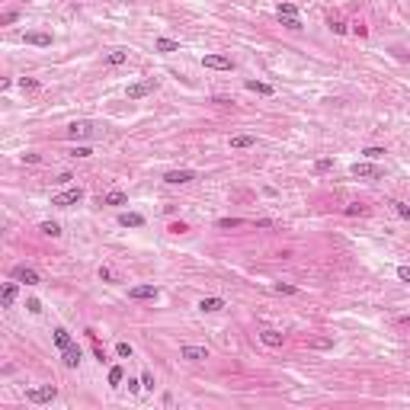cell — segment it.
<instances>
[{"label": "cell", "instance_id": "18", "mask_svg": "<svg viewBox=\"0 0 410 410\" xmlns=\"http://www.w3.org/2000/svg\"><path fill=\"white\" fill-rule=\"evenodd\" d=\"M125 61H128V51H125V49H112V51L106 54V64H112V67L125 64Z\"/></svg>", "mask_w": 410, "mask_h": 410}, {"label": "cell", "instance_id": "36", "mask_svg": "<svg viewBox=\"0 0 410 410\" xmlns=\"http://www.w3.org/2000/svg\"><path fill=\"white\" fill-rule=\"evenodd\" d=\"M141 385H145L148 391H154V375H151V372H145V375H141Z\"/></svg>", "mask_w": 410, "mask_h": 410}, {"label": "cell", "instance_id": "23", "mask_svg": "<svg viewBox=\"0 0 410 410\" xmlns=\"http://www.w3.org/2000/svg\"><path fill=\"white\" fill-rule=\"evenodd\" d=\"M154 49H157V51H167V54H170V51H180V42H173V39H163V36H160V39L154 42Z\"/></svg>", "mask_w": 410, "mask_h": 410}, {"label": "cell", "instance_id": "21", "mask_svg": "<svg viewBox=\"0 0 410 410\" xmlns=\"http://www.w3.org/2000/svg\"><path fill=\"white\" fill-rule=\"evenodd\" d=\"M125 202H128V196L119 193V189H112V193L102 196V205H125Z\"/></svg>", "mask_w": 410, "mask_h": 410}, {"label": "cell", "instance_id": "40", "mask_svg": "<svg viewBox=\"0 0 410 410\" xmlns=\"http://www.w3.org/2000/svg\"><path fill=\"white\" fill-rule=\"evenodd\" d=\"M71 180H74L71 173H61V176H58V180H54V183H58V186H67V183H71Z\"/></svg>", "mask_w": 410, "mask_h": 410}, {"label": "cell", "instance_id": "39", "mask_svg": "<svg viewBox=\"0 0 410 410\" xmlns=\"http://www.w3.org/2000/svg\"><path fill=\"white\" fill-rule=\"evenodd\" d=\"M141 388H145V385H141V381H138V378H128V391H132V394H138V391H141Z\"/></svg>", "mask_w": 410, "mask_h": 410}, {"label": "cell", "instance_id": "22", "mask_svg": "<svg viewBox=\"0 0 410 410\" xmlns=\"http://www.w3.org/2000/svg\"><path fill=\"white\" fill-rule=\"evenodd\" d=\"M0 302H3V308H10L13 302H16V282H6V285H3V295H0Z\"/></svg>", "mask_w": 410, "mask_h": 410}, {"label": "cell", "instance_id": "1", "mask_svg": "<svg viewBox=\"0 0 410 410\" xmlns=\"http://www.w3.org/2000/svg\"><path fill=\"white\" fill-rule=\"evenodd\" d=\"M64 135L71 141H87V138H100V125L97 122H71L64 128Z\"/></svg>", "mask_w": 410, "mask_h": 410}, {"label": "cell", "instance_id": "28", "mask_svg": "<svg viewBox=\"0 0 410 410\" xmlns=\"http://www.w3.org/2000/svg\"><path fill=\"white\" fill-rule=\"evenodd\" d=\"M241 218H218V228H241Z\"/></svg>", "mask_w": 410, "mask_h": 410}, {"label": "cell", "instance_id": "27", "mask_svg": "<svg viewBox=\"0 0 410 410\" xmlns=\"http://www.w3.org/2000/svg\"><path fill=\"white\" fill-rule=\"evenodd\" d=\"M272 289H276L279 295H295V292H298L295 285H289V282H276V285H272Z\"/></svg>", "mask_w": 410, "mask_h": 410}, {"label": "cell", "instance_id": "5", "mask_svg": "<svg viewBox=\"0 0 410 410\" xmlns=\"http://www.w3.org/2000/svg\"><path fill=\"white\" fill-rule=\"evenodd\" d=\"M202 67H211V71H234V61L228 54H205Z\"/></svg>", "mask_w": 410, "mask_h": 410}, {"label": "cell", "instance_id": "6", "mask_svg": "<svg viewBox=\"0 0 410 410\" xmlns=\"http://www.w3.org/2000/svg\"><path fill=\"white\" fill-rule=\"evenodd\" d=\"M154 90H157V80L151 77V80H141V84H132L125 90V97L128 100H141V97H148V93H154Z\"/></svg>", "mask_w": 410, "mask_h": 410}, {"label": "cell", "instance_id": "43", "mask_svg": "<svg viewBox=\"0 0 410 410\" xmlns=\"http://www.w3.org/2000/svg\"><path fill=\"white\" fill-rule=\"evenodd\" d=\"M398 327H404V330H410V317H398Z\"/></svg>", "mask_w": 410, "mask_h": 410}, {"label": "cell", "instance_id": "34", "mask_svg": "<svg viewBox=\"0 0 410 410\" xmlns=\"http://www.w3.org/2000/svg\"><path fill=\"white\" fill-rule=\"evenodd\" d=\"M19 87H23V90H39V80H32V77H23V80H19Z\"/></svg>", "mask_w": 410, "mask_h": 410}, {"label": "cell", "instance_id": "16", "mask_svg": "<svg viewBox=\"0 0 410 410\" xmlns=\"http://www.w3.org/2000/svg\"><path fill=\"white\" fill-rule=\"evenodd\" d=\"M221 308H224L221 298H202V302H199V311L202 314H215V311H221Z\"/></svg>", "mask_w": 410, "mask_h": 410}, {"label": "cell", "instance_id": "29", "mask_svg": "<svg viewBox=\"0 0 410 410\" xmlns=\"http://www.w3.org/2000/svg\"><path fill=\"white\" fill-rule=\"evenodd\" d=\"M346 215H368V208H365V205H356V202H353V205H346Z\"/></svg>", "mask_w": 410, "mask_h": 410}, {"label": "cell", "instance_id": "32", "mask_svg": "<svg viewBox=\"0 0 410 410\" xmlns=\"http://www.w3.org/2000/svg\"><path fill=\"white\" fill-rule=\"evenodd\" d=\"M362 154H365L368 160H378V157L385 154V148H365V151H362Z\"/></svg>", "mask_w": 410, "mask_h": 410}, {"label": "cell", "instance_id": "4", "mask_svg": "<svg viewBox=\"0 0 410 410\" xmlns=\"http://www.w3.org/2000/svg\"><path fill=\"white\" fill-rule=\"evenodd\" d=\"M350 173L353 176H362V180H378V176H381V167H378V163H368V160H356L350 167Z\"/></svg>", "mask_w": 410, "mask_h": 410}, {"label": "cell", "instance_id": "41", "mask_svg": "<svg viewBox=\"0 0 410 410\" xmlns=\"http://www.w3.org/2000/svg\"><path fill=\"white\" fill-rule=\"evenodd\" d=\"M23 160H26V163H39V160H42V157H39V154H32V151H29V154H23Z\"/></svg>", "mask_w": 410, "mask_h": 410}, {"label": "cell", "instance_id": "12", "mask_svg": "<svg viewBox=\"0 0 410 410\" xmlns=\"http://www.w3.org/2000/svg\"><path fill=\"white\" fill-rule=\"evenodd\" d=\"M119 224H122V228H141V224H145V218H141L138 211H122V215H119Z\"/></svg>", "mask_w": 410, "mask_h": 410}, {"label": "cell", "instance_id": "9", "mask_svg": "<svg viewBox=\"0 0 410 410\" xmlns=\"http://www.w3.org/2000/svg\"><path fill=\"white\" fill-rule=\"evenodd\" d=\"M180 356L183 359H189V362H205V359H208V350H205V346H183V350H180Z\"/></svg>", "mask_w": 410, "mask_h": 410}, {"label": "cell", "instance_id": "38", "mask_svg": "<svg viewBox=\"0 0 410 410\" xmlns=\"http://www.w3.org/2000/svg\"><path fill=\"white\" fill-rule=\"evenodd\" d=\"M398 279L401 282H410V266H398Z\"/></svg>", "mask_w": 410, "mask_h": 410}, {"label": "cell", "instance_id": "25", "mask_svg": "<svg viewBox=\"0 0 410 410\" xmlns=\"http://www.w3.org/2000/svg\"><path fill=\"white\" fill-rule=\"evenodd\" d=\"M122 378H125L122 365H112V368H109V385H112V388H119V385H122Z\"/></svg>", "mask_w": 410, "mask_h": 410}, {"label": "cell", "instance_id": "26", "mask_svg": "<svg viewBox=\"0 0 410 410\" xmlns=\"http://www.w3.org/2000/svg\"><path fill=\"white\" fill-rule=\"evenodd\" d=\"M391 205H394V211H398L401 218H407V221H410V205H404V202H398V199H391Z\"/></svg>", "mask_w": 410, "mask_h": 410}, {"label": "cell", "instance_id": "10", "mask_svg": "<svg viewBox=\"0 0 410 410\" xmlns=\"http://www.w3.org/2000/svg\"><path fill=\"white\" fill-rule=\"evenodd\" d=\"M13 279H16V282H26V285H39V272L29 269V266H16V269H13Z\"/></svg>", "mask_w": 410, "mask_h": 410}, {"label": "cell", "instance_id": "20", "mask_svg": "<svg viewBox=\"0 0 410 410\" xmlns=\"http://www.w3.org/2000/svg\"><path fill=\"white\" fill-rule=\"evenodd\" d=\"M244 87H247L250 93H259V97H272V87L269 84H259V80H247Z\"/></svg>", "mask_w": 410, "mask_h": 410}, {"label": "cell", "instance_id": "7", "mask_svg": "<svg viewBox=\"0 0 410 410\" xmlns=\"http://www.w3.org/2000/svg\"><path fill=\"white\" fill-rule=\"evenodd\" d=\"M193 180H196L193 170H170V173H163V183H170V186H186Z\"/></svg>", "mask_w": 410, "mask_h": 410}, {"label": "cell", "instance_id": "8", "mask_svg": "<svg viewBox=\"0 0 410 410\" xmlns=\"http://www.w3.org/2000/svg\"><path fill=\"white\" fill-rule=\"evenodd\" d=\"M128 295H132L135 302H154V298L160 295V289H157V285H135Z\"/></svg>", "mask_w": 410, "mask_h": 410}, {"label": "cell", "instance_id": "31", "mask_svg": "<svg viewBox=\"0 0 410 410\" xmlns=\"http://www.w3.org/2000/svg\"><path fill=\"white\" fill-rule=\"evenodd\" d=\"M115 353H119L122 359H132V346L128 343H115Z\"/></svg>", "mask_w": 410, "mask_h": 410}, {"label": "cell", "instance_id": "13", "mask_svg": "<svg viewBox=\"0 0 410 410\" xmlns=\"http://www.w3.org/2000/svg\"><path fill=\"white\" fill-rule=\"evenodd\" d=\"M254 145H256L254 135H234V138H231V148H234V151H247V148H254Z\"/></svg>", "mask_w": 410, "mask_h": 410}, {"label": "cell", "instance_id": "15", "mask_svg": "<svg viewBox=\"0 0 410 410\" xmlns=\"http://www.w3.org/2000/svg\"><path fill=\"white\" fill-rule=\"evenodd\" d=\"M259 340H263L266 346H272V350H276V346H282V333H279V330H269V327H266V330H259Z\"/></svg>", "mask_w": 410, "mask_h": 410}, {"label": "cell", "instance_id": "33", "mask_svg": "<svg viewBox=\"0 0 410 410\" xmlns=\"http://www.w3.org/2000/svg\"><path fill=\"white\" fill-rule=\"evenodd\" d=\"M26 308H29V314H42V302H39V298H29Z\"/></svg>", "mask_w": 410, "mask_h": 410}, {"label": "cell", "instance_id": "14", "mask_svg": "<svg viewBox=\"0 0 410 410\" xmlns=\"http://www.w3.org/2000/svg\"><path fill=\"white\" fill-rule=\"evenodd\" d=\"M54 346H58L61 353L67 350V346H74V340H71V333L64 330V327H54Z\"/></svg>", "mask_w": 410, "mask_h": 410}, {"label": "cell", "instance_id": "17", "mask_svg": "<svg viewBox=\"0 0 410 410\" xmlns=\"http://www.w3.org/2000/svg\"><path fill=\"white\" fill-rule=\"evenodd\" d=\"M276 16L279 19H298V6L295 3H279L276 6Z\"/></svg>", "mask_w": 410, "mask_h": 410}, {"label": "cell", "instance_id": "19", "mask_svg": "<svg viewBox=\"0 0 410 410\" xmlns=\"http://www.w3.org/2000/svg\"><path fill=\"white\" fill-rule=\"evenodd\" d=\"M26 42L29 45H42L45 49V45H51V36L49 32H26Z\"/></svg>", "mask_w": 410, "mask_h": 410}, {"label": "cell", "instance_id": "24", "mask_svg": "<svg viewBox=\"0 0 410 410\" xmlns=\"http://www.w3.org/2000/svg\"><path fill=\"white\" fill-rule=\"evenodd\" d=\"M39 231L49 234V237H61V224L58 221H42V224H39Z\"/></svg>", "mask_w": 410, "mask_h": 410}, {"label": "cell", "instance_id": "3", "mask_svg": "<svg viewBox=\"0 0 410 410\" xmlns=\"http://www.w3.org/2000/svg\"><path fill=\"white\" fill-rule=\"evenodd\" d=\"M80 199H84V189H80V186H71V189H64V193L51 196V205H58V208H71V205H77Z\"/></svg>", "mask_w": 410, "mask_h": 410}, {"label": "cell", "instance_id": "37", "mask_svg": "<svg viewBox=\"0 0 410 410\" xmlns=\"http://www.w3.org/2000/svg\"><path fill=\"white\" fill-rule=\"evenodd\" d=\"M330 29H333V32H337V36H346V26H343V23H340V19H330Z\"/></svg>", "mask_w": 410, "mask_h": 410}, {"label": "cell", "instance_id": "30", "mask_svg": "<svg viewBox=\"0 0 410 410\" xmlns=\"http://www.w3.org/2000/svg\"><path fill=\"white\" fill-rule=\"evenodd\" d=\"M330 167H333V160H330V157H324V160H317V163H314V170H317V173H327Z\"/></svg>", "mask_w": 410, "mask_h": 410}, {"label": "cell", "instance_id": "2", "mask_svg": "<svg viewBox=\"0 0 410 410\" xmlns=\"http://www.w3.org/2000/svg\"><path fill=\"white\" fill-rule=\"evenodd\" d=\"M54 398H58V388L54 385H42V388H29L26 391V401H32V404H51Z\"/></svg>", "mask_w": 410, "mask_h": 410}, {"label": "cell", "instance_id": "11", "mask_svg": "<svg viewBox=\"0 0 410 410\" xmlns=\"http://www.w3.org/2000/svg\"><path fill=\"white\" fill-rule=\"evenodd\" d=\"M80 356H84V353H80V346H77V343L67 346V350L61 353V359H64V365H67V368H77V365H80Z\"/></svg>", "mask_w": 410, "mask_h": 410}, {"label": "cell", "instance_id": "42", "mask_svg": "<svg viewBox=\"0 0 410 410\" xmlns=\"http://www.w3.org/2000/svg\"><path fill=\"white\" fill-rule=\"evenodd\" d=\"M100 279H106V282H109V279H112V269H109V266H102V269H100Z\"/></svg>", "mask_w": 410, "mask_h": 410}, {"label": "cell", "instance_id": "35", "mask_svg": "<svg viewBox=\"0 0 410 410\" xmlns=\"http://www.w3.org/2000/svg\"><path fill=\"white\" fill-rule=\"evenodd\" d=\"M93 151H90V148H84V145H77V148H74V151H71V157H90Z\"/></svg>", "mask_w": 410, "mask_h": 410}]
</instances>
